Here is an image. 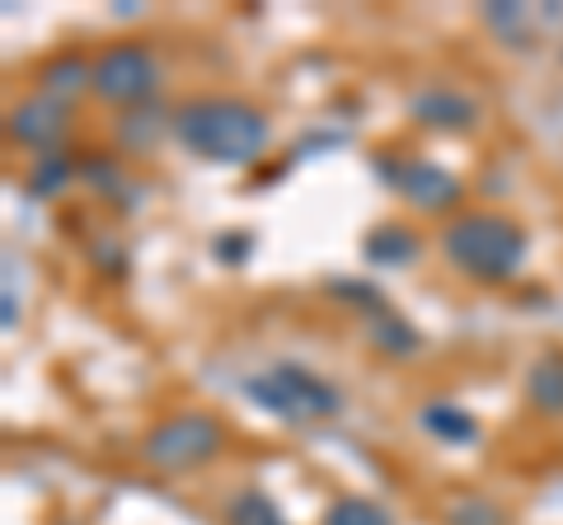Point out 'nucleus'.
I'll return each mask as SVG.
<instances>
[{
  "label": "nucleus",
  "instance_id": "1",
  "mask_svg": "<svg viewBox=\"0 0 563 525\" xmlns=\"http://www.w3.org/2000/svg\"><path fill=\"white\" fill-rule=\"evenodd\" d=\"M174 136L211 165H250L268 146V118L244 99H192L174 113Z\"/></svg>",
  "mask_w": 563,
  "mask_h": 525
},
{
  "label": "nucleus",
  "instance_id": "2",
  "mask_svg": "<svg viewBox=\"0 0 563 525\" xmlns=\"http://www.w3.org/2000/svg\"><path fill=\"white\" fill-rule=\"evenodd\" d=\"M442 249L474 282H507L526 258V235L517 221L498 212H470L442 231Z\"/></svg>",
  "mask_w": 563,
  "mask_h": 525
},
{
  "label": "nucleus",
  "instance_id": "3",
  "mask_svg": "<svg viewBox=\"0 0 563 525\" xmlns=\"http://www.w3.org/2000/svg\"><path fill=\"white\" fill-rule=\"evenodd\" d=\"M244 394L254 399L258 409H268L282 423H324V417L339 413V390L324 380L306 371V366H273L263 376L244 380Z\"/></svg>",
  "mask_w": 563,
  "mask_h": 525
},
{
  "label": "nucleus",
  "instance_id": "4",
  "mask_svg": "<svg viewBox=\"0 0 563 525\" xmlns=\"http://www.w3.org/2000/svg\"><path fill=\"white\" fill-rule=\"evenodd\" d=\"M221 446H225L221 417H211V413H179V417L161 423L146 436V442H141V460H146L151 469H165V474H184V469L207 465Z\"/></svg>",
  "mask_w": 563,
  "mask_h": 525
},
{
  "label": "nucleus",
  "instance_id": "5",
  "mask_svg": "<svg viewBox=\"0 0 563 525\" xmlns=\"http://www.w3.org/2000/svg\"><path fill=\"white\" fill-rule=\"evenodd\" d=\"M161 90V62L141 43H118L95 62V94L109 103H146Z\"/></svg>",
  "mask_w": 563,
  "mask_h": 525
},
{
  "label": "nucleus",
  "instance_id": "6",
  "mask_svg": "<svg viewBox=\"0 0 563 525\" xmlns=\"http://www.w3.org/2000/svg\"><path fill=\"white\" fill-rule=\"evenodd\" d=\"M385 179H390L418 212H446V206L461 202V183H455L446 169L428 165V160H404L395 169H385Z\"/></svg>",
  "mask_w": 563,
  "mask_h": 525
},
{
  "label": "nucleus",
  "instance_id": "7",
  "mask_svg": "<svg viewBox=\"0 0 563 525\" xmlns=\"http://www.w3.org/2000/svg\"><path fill=\"white\" fill-rule=\"evenodd\" d=\"M62 132H66V103L62 99H52V94H33L24 99L20 109H10V136L14 142H24L33 150H47L62 142Z\"/></svg>",
  "mask_w": 563,
  "mask_h": 525
},
{
  "label": "nucleus",
  "instance_id": "8",
  "mask_svg": "<svg viewBox=\"0 0 563 525\" xmlns=\"http://www.w3.org/2000/svg\"><path fill=\"white\" fill-rule=\"evenodd\" d=\"M413 118L422 122V127H470L474 118H479V109L465 99V94H455V90H422L413 99Z\"/></svg>",
  "mask_w": 563,
  "mask_h": 525
},
{
  "label": "nucleus",
  "instance_id": "9",
  "mask_svg": "<svg viewBox=\"0 0 563 525\" xmlns=\"http://www.w3.org/2000/svg\"><path fill=\"white\" fill-rule=\"evenodd\" d=\"M362 254H366V262H376V268H404V262L418 258V235L409 225H380V231L366 235Z\"/></svg>",
  "mask_w": 563,
  "mask_h": 525
},
{
  "label": "nucleus",
  "instance_id": "10",
  "mask_svg": "<svg viewBox=\"0 0 563 525\" xmlns=\"http://www.w3.org/2000/svg\"><path fill=\"white\" fill-rule=\"evenodd\" d=\"M366 328H372V343L380 347V353H390V357H413V353H418V334L399 320L395 310L376 305V310H372V324H366Z\"/></svg>",
  "mask_w": 563,
  "mask_h": 525
},
{
  "label": "nucleus",
  "instance_id": "11",
  "mask_svg": "<svg viewBox=\"0 0 563 525\" xmlns=\"http://www.w3.org/2000/svg\"><path fill=\"white\" fill-rule=\"evenodd\" d=\"M531 404L544 413H563V353H550L531 366Z\"/></svg>",
  "mask_w": 563,
  "mask_h": 525
},
{
  "label": "nucleus",
  "instance_id": "12",
  "mask_svg": "<svg viewBox=\"0 0 563 525\" xmlns=\"http://www.w3.org/2000/svg\"><path fill=\"white\" fill-rule=\"evenodd\" d=\"M225 525H287V516L277 512V502L258 488H244V493L231 498L225 506Z\"/></svg>",
  "mask_w": 563,
  "mask_h": 525
},
{
  "label": "nucleus",
  "instance_id": "13",
  "mask_svg": "<svg viewBox=\"0 0 563 525\" xmlns=\"http://www.w3.org/2000/svg\"><path fill=\"white\" fill-rule=\"evenodd\" d=\"M43 85H47V94L52 99H70V94H80L85 85H95V66L90 62H80V57H62V62H52L47 71H43Z\"/></svg>",
  "mask_w": 563,
  "mask_h": 525
},
{
  "label": "nucleus",
  "instance_id": "14",
  "mask_svg": "<svg viewBox=\"0 0 563 525\" xmlns=\"http://www.w3.org/2000/svg\"><path fill=\"white\" fill-rule=\"evenodd\" d=\"M422 427L432 436H442V442H474L479 427H474V417L465 409H451V404H432L422 409Z\"/></svg>",
  "mask_w": 563,
  "mask_h": 525
},
{
  "label": "nucleus",
  "instance_id": "15",
  "mask_svg": "<svg viewBox=\"0 0 563 525\" xmlns=\"http://www.w3.org/2000/svg\"><path fill=\"white\" fill-rule=\"evenodd\" d=\"M324 525H395L390 512L372 498H339L324 512Z\"/></svg>",
  "mask_w": 563,
  "mask_h": 525
},
{
  "label": "nucleus",
  "instance_id": "16",
  "mask_svg": "<svg viewBox=\"0 0 563 525\" xmlns=\"http://www.w3.org/2000/svg\"><path fill=\"white\" fill-rule=\"evenodd\" d=\"M66 179H70V160L52 150V155H43V160H38V169H33L29 188H33V198H52V192H57Z\"/></svg>",
  "mask_w": 563,
  "mask_h": 525
},
{
  "label": "nucleus",
  "instance_id": "17",
  "mask_svg": "<svg viewBox=\"0 0 563 525\" xmlns=\"http://www.w3.org/2000/svg\"><path fill=\"white\" fill-rule=\"evenodd\" d=\"M451 525H503V512L484 498H461L451 506Z\"/></svg>",
  "mask_w": 563,
  "mask_h": 525
}]
</instances>
